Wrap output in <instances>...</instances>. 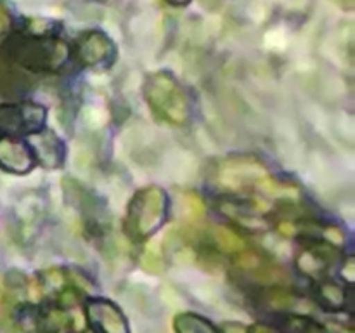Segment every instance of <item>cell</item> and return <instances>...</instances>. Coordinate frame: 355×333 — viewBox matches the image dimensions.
I'll use <instances>...</instances> for the list:
<instances>
[{
	"label": "cell",
	"mask_w": 355,
	"mask_h": 333,
	"mask_svg": "<svg viewBox=\"0 0 355 333\" xmlns=\"http://www.w3.org/2000/svg\"><path fill=\"white\" fill-rule=\"evenodd\" d=\"M2 54L30 71H58L68 61V47L52 33H14L2 44Z\"/></svg>",
	"instance_id": "obj_1"
},
{
	"label": "cell",
	"mask_w": 355,
	"mask_h": 333,
	"mask_svg": "<svg viewBox=\"0 0 355 333\" xmlns=\"http://www.w3.org/2000/svg\"><path fill=\"white\" fill-rule=\"evenodd\" d=\"M215 182L231 194H245L260 191L266 194H284L297 191L293 184L274 179L266 166L252 156H232L218 163L215 169Z\"/></svg>",
	"instance_id": "obj_2"
},
{
	"label": "cell",
	"mask_w": 355,
	"mask_h": 333,
	"mask_svg": "<svg viewBox=\"0 0 355 333\" xmlns=\"http://www.w3.org/2000/svg\"><path fill=\"white\" fill-rule=\"evenodd\" d=\"M144 97L159 120L186 125L191 118V97L170 71H155L146 78Z\"/></svg>",
	"instance_id": "obj_3"
},
{
	"label": "cell",
	"mask_w": 355,
	"mask_h": 333,
	"mask_svg": "<svg viewBox=\"0 0 355 333\" xmlns=\"http://www.w3.org/2000/svg\"><path fill=\"white\" fill-rule=\"evenodd\" d=\"M168 196L158 186L139 189L128 203L125 217V234L132 241H146L151 238L168 217Z\"/></svg>",
	"instance_id": "obj_4"
},
{
	"label": "cell",
	"mask_w": 355,
	"mask_h": 333,
	"mask_svg": "<svg viewBox=\"0 0 355 333\" xmlns=\"http://www.w3.org/2000/svg\"><path fill=\"white\" fill-rule=\"evenodd\" d=\"M73 54L83 68L106 69L116 59V47L104 31L87 30L76 38Z\"/></svg>",
	"instance_id": "obj_5"
},
{
	"label": "cell",
	"mask_w": 355,
	"mask_h": 333,
	"mask_svg": "<svg viewBox=\"0 0 355 333\" xmlns=\"http://www.w3.org/2000/svg\"><path fill=\"white\" fill-rule=\"evenodd\" d=\"M45 108L31 101L0 104V130L9 135H31L45 127Z\"/></svg>",
	"instance_id": "obj_6"
},
{
	"label": "cell",
	"mask_w": 355,
	"mask_h": 333,
	"mask_svg": "<svg viewBox=\"0 0 355 333\" xmlns=\"http://www.w3.org/2000/svg\"><path fill=\"white\" fill-rule=\"evenodd\" d=\"M340 259V250L328 239H309L297 253V269L311 280H321Z\"/></svg>",
	"instance_id": "obj_7"
},
{
	"label": "cell",
	"mask_w": 355,
	"mask_h": 333,
	"mask_svg": "<svg viewBox=\"0 0 355 333\" xmlns=\"http://www.w3.org/2000/svg\"><path fill=\"white\" fill-rule=\"evenodd\" d=\"M85 314L96 333H128L125 316L106 298H92L87 302Z\"/></svg>",
	"instance_id": "obj_8"
},
{
	"label": "cell",
	"mask_w": 355,
	"mask_h": 333,
	"mask_svg": "<svg viewBox=\"0 0 355 333\" xmlns=\"http://www.w3.org/2000/svg\"><path fill=\"white\" fill-rule=\"evenodd\" d=\"M31 153L35 156V162L40 163L44 169H59L66 160L64 142L55 135V132L49 128L31 134L30 139Z\"/></svg>",
	"instance_id": "obj_9"
},
{
	"label": "cell",
	"mask_w": 355,
	"mask_h": 333,
	"mask_svg": "<svg viewBox=\"0 0 355 333\" xmlns=\"http://www.w3.org/2000/svg\"><path fill=\"white\" fill-rule=\"evenodd\" d=\"M0 166L17 176L30 172L35 166V156L30 146L14 137L0 139Z\"/></svg>",
	"instance_id": "obj_10"
},
{
	"label": "cell",
	"mask_w": 355,
	"mask_h": 333,
	"mask_svg": "<svg viewBox=\"0 0 355 333\" xmlns=\"http://www.w3.org/2000/svg\"><path fill=\"white\" fill-rule=\"evenodd\" d=\"M318 298L329 311H342L347 305V291L335 281H321L318 287Z\"/></svg>",
	"instance_id": "obj_11"
},
{
	"label": "cell",
	"mask_w": 355,
	"mask_h": 333,
	"mask_svg": "<svg viewBox=\"0 0 355 333\" xmlns=\"http://www.w3.org/2000/svg\"><path fill=\"white\" fill-rule=\"evenodd\" d=\"M173 328L177 333H220L208 319L198 314H179L173 319Z\"/></svg>",
	"instance_id": "obj_12"
},
{
	"label": "cell",
	"mask_w": 355,
	"mask_h": 333,
	"mask_svg": "<svg viewBox=\"0 0 355 333\" xmlns=\"http://www.w3.org/2000/svg\"><path fill=\"white\" fill-rule=\"evenodd\" d=\"M283 330L284 333H324V328L307 316H286Z\"/></svg>",
	"instance_id": "obj_13"
},
{
	"label": "cell",
	"mask_w": 355,
	"mask_h": 333,
	"mask_svg": "<svg viewBox=\"0 0 355 333\" xmlns=\"http://www.w3.org/2000/svg\"><path fill=\"white\" fill-rule=\"evenodd\" d=\"M214 239L218 248L224 250V252H238V250L245 248V241L231 229L222 228V225L214 228Z\"/></svg>",
	"instance_id": "obj_14"
},
{
	"label": "cell",
	"mask_w": 355,
	"mask_h": 333,
	"mask_svg": "<svg viewBox=\"0 0 355 333\" xmlns=\"http://www.w3.org/2000/svg\"><path fill=\"white\" fill-rule=\"evenodd\" d=\"M40 283L45 291H59L61 288L66 287L64 273L61 269H55V267L54 269L44 271L40 278Z\"/></svg>",
	"instance_id": "obj_15"
},
{
	"label": "cell",
	"mask_w": 355,
	"mask_h": 333,
	"mask_svg": "<svg viewBox=\"0 0 355 333\" xmlns=\"http://www.w3.org/2000/svg\"><path fill=\"white\" fill-rule=\"evenodd\" d=\"M295 298L291 295V291L288 290H281V288H272V290L267 291V304L270 307L276 309H286L290 305H293Z\"/></svg>",
	"instance_id": "obj_16"
},
{
	"label": "cell",
	"mask_w": 355,
	"mask_h": 333,
	"mask_svg": "<svg viewBox=\"0 0 355 333\" xmlns=\"http://www.w3.org/2000/svg\"><path fill=\"white\" fill-rule=\"evenodd\" d=\"M10 24H12V16H10L9 7L0 2V42L9 37Z\"/></svg>",
	"instance_id": "obj_17"
},
{
	"label": "cell",
	"mask_w": 355,
	"mask_h": 333,
	"mask_svg": "<svg viewBox=\"0 0 355 333\" xmlns=\"http://www.w3.org/2000/svg\"><path fill=\"white\" fill-rule=\"evenodd\" d=\"M222 333H250L248 328L241 325V323H225L224 328H222Z\"/></svg>",
	"instance_id": "obj_18"
},
{
	"label": "cell",
	"mask_w": 355,
	"mask_h": 333,
	"mask_svg": "<svg viewBox=\"0 0 355 333\" xmlns=\"http://www.w3.org/2000/svg\"><path fill=\"white\" fill-rule=\"evenodd\" d=\"M342 276L347 281H354V257H349L342 267Z\"/></svg>",
	"instance_id": "obj_19"
},
{
	"label": "cell",
	"mask_w": 355,
	"mask_h": 333,
	"mask_svg": "<svg viewBox=\"0 0 355 333\" xmlns=\"http://www.w3.org/2000/svg\"><path fill=\"white\" fill-rule=\"evenodd\" d=\"M324 333H354L352 328H345L343 325H336V323H331L324 328Z\"/></svg>",
	"instance_id": "obj_20"
},
{
	"label": "cell",
	"mask_w": 355,
	"mask_h": 333,
	"mask_svg": "<svg viewBox=\"0 0 355 333\" xmlns=\"http://www.w3.org/2000/svg\"><path fill=\"white\" fill-rule=\"evenodd\" d=\"M250 333H277V332L274 328H270V326L263 325V323H255V325L250 328Z\"/></svg>",
	"instance_id": "obj_21"
},
{
	"label": "cell",
	"mask_w": 355,
	"mask_h": 333,
	"mask_svg": "<svg viewBox=\"0 0 355 333\" xmlns=\"http://www.w3.org/2000/svg\"><path fill=\"white\" fill-rule=\"evenodd\" d=\"M172 6H186V3H189L191 0H168Z\"/></svg>",
	"instance_id": "obj_22"
},
{
	"label": "cell",
	"mask_w": 355,
	"mask_h": 333,
	"mask_svg": "<svg viewBox=\"0 0 355 333\" xmlns=\"http://www.w3.org/2000/svg\"><path fill=\"white\" fill-rule=\"evenodd\" d=\"M83 333H96V332H94V330H87V332H83Z\"/></svg>",
	"instance_id": "obj_23"
}]
</instances>
